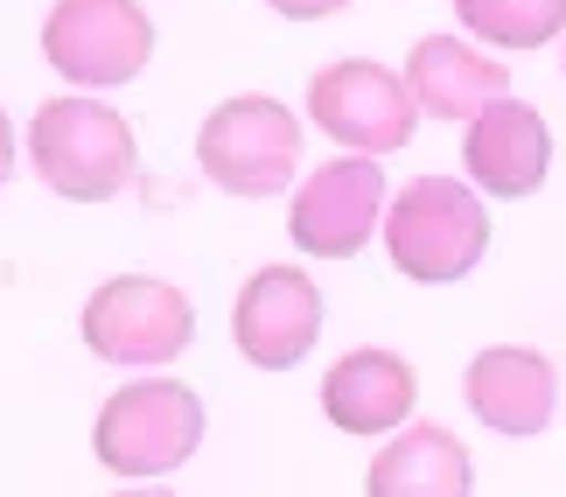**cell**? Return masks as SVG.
Returning a JSON list of instances; mask_svg holds the SVG:
<instances>
[{"mask_svg": "<svg viewBox=\"0 0 566 497\" xmlns=\"http://www.w3.org/2000/svg\"><path fill=\"white\" fill-rule=\"evenodd\" d=\"M29 162L56 197L105 204V197H119V189L134 183L140 147H134V126H126L113 105L63 92L29 120Z\"/></svg>", "mask_w": 566, "mask_h": 497, "instance_id": "obj_1", "label": "cell"}, {"mask_svg": "<svg viewBox=\"0 0 566 497\" xmlns=\"http://www.w3.org/2000/svg\"><path fill=\"white\" fill-rule=\"evenodd\" d=\"M385 252L406 280H427V288L462 280L490 252V210L454 176H420L385 210Z\"/></svg>", "mask_w": 566, "mask_h": 497, "instance_id": "obj_2", "label": "cell"}, {"mask_svg": "<svg viewBox=\"0 0 566 497\" xmlns=\"http://www.w3.org/2000/svg\"><path fill=\"white\" fill-rule=\"evenodd\" d=\"M196 442H203V400L182 379L119 385L92 427L98 463L119 469V477H168V469H182L196 456Z\"/></svg>", "mask_w": 566, "mask_h": 497, "instance_id": "obj_3", "label": "cell"}, {"mask_svg": "<svg viewBox=\"0 0 566 497\" xmlns=\"http://www.w3.org/2000/svg\"><path fill=\"white\" fill-rule=\"evenodd\" d=\"M196 162H203V176L217 189H231V197H273V189L294 183L301 126H294L287 105L266 99V92L224 99L203 120V134H196Z\"/></svg>", "mask_w": 566, "mask_h": 497, "instance_id": "obj_4", "label": "cell"}, {"mask_svg": "<svg viewBox=\"0 0 566 497\" xmlns=\"http://www.w3.org/2000/svg\"><path fill=\"white\" fill-rule=\"evenodd\" d=\"M308 120L343 155H399L420 126V105L406 92V71H385L378 56H336L308 84Z\"/></svg>", "mask_w": 566, "mask_h": 497, "instance_id": "obj_5", "label": "cell"}, {"mask_svg": "<svg viewBox=\"0 0 566 497\" xmlns=\"http://www.w3.org/2000/svg\"><path fill=\"white\" fill-rule=\"evenodd\" d=\"M196 336V309L176 280L155 273H113L84 301V343L105 364H168Z\"/></svg>", "mask_w": 566, "mask_h": 497, "instance_id": "obj_6", "label": "cell"}, {"mask_svg": "<svg viewBox=\"0 0 566 497\" xmlns=\"http://www.w3.org/2000/svg\"><path fill=\"white\" fill-rule=\"evenodd\" d=\"M42 56L56 63V77L71 84H126L155 56V21L140 0H56L42 14Z\"/></svg>", "mask_w": 566, "mask_h": 497, "instance_id": "obj_7", "label": "cell"}, {"mask_svg": "<svg viewBox=\"0 0 566 497\" xmlns=\"http://www.w3.org/2000/svg\"><path fill=\"white\" fill-rule=\"evenodd\" d=\"M385 210H391V197H385L378 162L371 155H336L294 189L287 239L315 259H357L371 246V231L385 225Z\"/></svg>", "mask_w": 566, "mask_h": 497, "instance_id": "obj_8", "label": "cell"}, {"mask_svg": "<svg viewBox=\"0 0 566 497\" xmlns=\"http://www.w3.org/2000/svg\"><path fill=\"white\" fill-rule=\"evenodd\" d=\"M322 336V288L301 267H259L231 301V343L259 372H294Z\"/></svg>", "mask_w": 566, "mask_h": 497, "instance_id": "obj_9", "label": "cell"}, {"mask_svg": "<svg viewBox=\"0 0 566 497\" xmlns=\"http://www.w3.org/2000/svg\"><path fill=\"white\" fill-rule=\"evenodd\" d=\"M462 162H469V183L490 189V197H532L553 168V134H546V113L525 99H496L490 113L469 120L462 134Z\"/></svg>", "mask_w": 566, "mask_h": 497, "instance_id": "obj_10", "label": "cell"}, {"mask_svg": "<svg viewBox=\"0 0 566 497\" xmlns=\"http://www.w3.org/2000/svg\"><path fill=\"white\" fill-rule=\"evenodd\" d=\"M469 414L496 427V435H538L559 414V372L532 343H490L483 358H469Z\"/></svg>", "mask_w": 566, "mask_h": 497, "instance_id": "obj_11", "label": "cell"}, {"mask_svg": "<svg viewBox=\"0 0 566 497\" xmlns=\"http://www.w3.org/2000/svg\"><path fill=\"white\" fill-rule=\"evenodd\" d=\"M406 92L433 120H475L496 99H511V71L490 50H475L462 35H427L406 56Z\"/></svg>", "mask_w": 566, "mask_h": 497, "instance_id": "obj_12", "label": "cell"}, {"mask_svg": "<svg viewBox=\"0 0 566 497\" xmlns=\"http://www.w3.org/2000/svg\"><path fill=\"white\" fill-rule=\"evenodd\" d=\"M412 406H420V379L391 351H350L322 379V414L343 435H391V427H406Z\"/></svg>", "mask_w": 566, "mask_h": 497, "instance_id": "obj_13", "label": "cell"}, {"mask_svg": "<svg viewBox=\"0 0 566 497\" xmlns=\"http://www.w3.org/2000/svg\"><path fill=\"white\" fill-rule=\"evenodd\" d=\"M469 490H475L469 448L433 421H406L364 477V497H469Z\"/></svg>", "mask_w": 566, "mask_h": 497, "instance_id": "obj_14", "label": "cell"}, {"mask_svg": "<svg viewBox=\"0 0 566 497\" xmlns=\"http://www.w3.org/2000/svg\"><path fill=\"white\" fill-rule=\"evenodd\" d=\"M454 21L490 50H546L566 29V0H454Z\"/></svg>", "mask_w": 566, "mask_h": 497, "instance_id": "obj_15", "label": "cell"}, {"mask_svg": "<svg viewBox=\"0 0 566 497\" xmlns=\"http://www.w3.org/2000/svg\"><path fill=\"white\" fill-rule=\"evenodd\" d=\"M273 14H287V21H329V14H343L350 0H266Z\"/></svg>", "mask_w": 566, "mask_h": 497, "instance_id": "obj_16", "label": "cell"}, {"mask_svg": "<svg viewBox=\"0 0 566 497\" xmlns=\"http://www.w3.org/2000/svg\"><path fill=\"white\" fill-rule=\"evenodd\" d=\"M8 168H14V126H8V113H0V183H8Z\"/></svg>", "mask_w": 566, "mask_h": 497, "instance_id": "obj_17", "label": "cell"}, {"mask_svg": "<svg viewBox=\"0 0 566 497\" xmlns=\"http://www.w3.org/2000/svg\"><path fill=\"white\" fill-rule=\"evenodd\" d=\"M119 497H176V490H161V484H147V490H119Z\"/></svg>", "mask_w": 566, "mask_h": 497, "instance_id": "obj_18", "label": "cell"}]
</instances>
